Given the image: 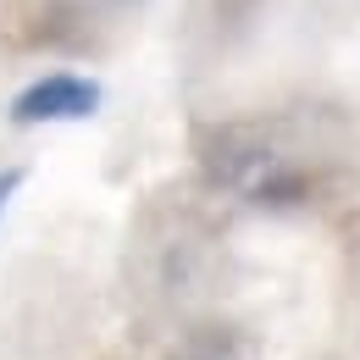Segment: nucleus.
Returning <instances> with one entry per match:
<instances>
[{
    "instance_id": "obj_1",
    "label": "nucleus",
    "mask_w": 360,
    "mask_h": 360,
    "mask_svg": "<svg viewBox=\"0 0 360 360\" xmlns=\"http://www.w3.org/2000/svg\"><path fill=\"white\" fill-rule=\"evenodd\" d=\"M205 178L250 205H300L311 200V167L266 122H222L200 134Z\"/></svg>"
},
{
    "instance_id": "obj_2",
    "label": "nucleus",
    "mask_w": 360,
    "mask_h": 360,
    "mask_svg": "<svg viewBox=\"0 0 360 360\" xmlns=\"http://www.w3.org/2000/svg\"><path fill=\"white\" fill-rule=\"evenodd\" d=\"M100 111V84L84 78V72H45L34 78L28 89L11 94L6 117L17 128H45V122H84Z\"/></svg>"
},
{
    "instance_id": "obj_3",
    "label": "nucleus",
    "mask_w": 360,
    "mask_h": 360,
    "mask_svg": "<svg viewBox=\"0 0 360 360\" xmlns=\"http://www.w3.org/2000/svg\"><path fill=\"white\" fill-rule=\"evenodd\" d=\"M238 338L227 333V327H200V333H188L183 338V349L172 360H238Z\"/></svg>"
},
{
    "instance_id": "obj_4",
    "label": "nucleus",
    "mask_w": 360,
    "mask_h": 360,
    "mask_svg": "<svg viewBox=\"0 0 360 360\" xmlns=\"http://www.w3.org/2000/svg\"><path fill=\"white\" fill-rule=\"evenodd\" d=\"M22 188V172L11 167V172H0V217H6V205H11V194Z\"/></svg>"
}]
</instances>
